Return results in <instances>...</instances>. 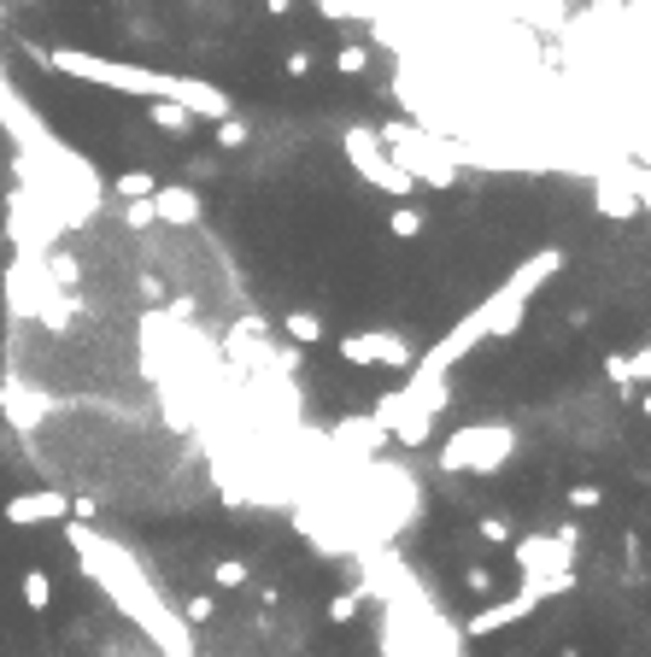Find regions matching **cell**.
Returning <instances> with one entry per match:
<instances>
[{
	"mask_svg": "<svg viewBox=\"0 0 651 657\" xmlns=\"http://www.w3.org/2000/svg\"><path fill=\"white\" fill-rule=\"evenodd\" d=\"M65 534H71L77 558H83V569H89V582L106 593L141 634H148V640L159 646V657H194V628L182 623V610H171L165 599H159V587L148 582V569L130 558V546L94 534L89 523H71Z\"/></svg>",
	"mask_w": 651,
	"mask_h": 657,
	"instance_id": "cell-1",
	"label": "cell"
},
{
	"mask_svg": "<svg viewBox=\"0 0 651 657\" xmlns=\"http://www.w3.org/2000/svg\"><path fill=\"white\" fill-rule=\"evenodd\" d=\"M558 271H563V253H558V246H540L535 259H522L517 271L494 287V294H487L481 305H470V312H464V317H458V323L429 346V353L417 358V370H429V376H446V370H452L458 358H470L487 335H517V328H522V312H528V300H535Z\"/></svg>",
	"mask_w": 651,
	"mask_h": 657,
	"instance_id": "cell-2",
	"label": "cell"
},
{
	"mask_svg": "<svg viewBox=\"0 0 651 657\" xmlns=\"http://www.w3.org/2000/svg\"><path fill=\"white\" fill-rule=\"evenodd\" d=\"M53 71L65 77H83L94 89H112V94H141V100H176L182 112L194 118H235V100L217 89V82H200V77H176V71H148V65H130V59H100V53H83V48H59V53H42Z\"/></svg>",
	"mask_w": 651,
	"mask_h": 657,
	"instance_id": "cell-3",
	"label": "cell"
},
{
	"mask_svg": "<svg viewBox=\"0 0 651 657\" xmlns=\"http://www.w3.org/2000/svg\"><path fill=\"white\" fill-rule=\"evenodd\" d=\"M511 452H517L511 423H464V428L446 435L440 469H452V476H494V469L511 464Z\"/></svg>",
	"mask_w": 651,
	"mask_h": 657,
	"instance_id": "cell-4",
	"label": "cell"
},
{
	"mask_svg": "<svg viewBox=\"0 0 651 657\" xmlns=\"http://www.w3.org/2000/svg\"><path fill=\"white\" fill-rule=\"evenodd\" d=\"M382 148H388V159H394L411 182H429V189H452V182H458V171H452V164H446V153H440V141L405 130V123H388V130H382Z\"/></svg>",
	"mask_w": 651,
	"mask_h": 657,
	"instance_id": "cell-5",
	"label": "cell"
},
{
	"mask_svg": "<svg viewBox=\"0 0 651 657\" xmlns=\"http://www.w3.org/2000/svg\"><path fill=\"white\" fill-rule=\"evenodd\" d=\"M340 148H347V164H353V171H358L364 182H370V189L394 194V200L417 189V182L405 176L394 159H388V148H382V135H376V130H364V123H353V130L340 135Z\"/></svg>",
	"mask_w": 651,
	"mask_h": 657,
	"instance_id": "cell-6",
	"label": "cell"
},
{
	"mask_svg": "<svg viewBox=\"0 0 651 657\" xmlns=\"http://www.w3.org/2000/svg\"><path fill=\"white\" fill-rule=\"evenodd\" d=\"M569 587H576V569H569V575H535V582H522V593H511V599L476 610V616H470V634H476V640H487V634L522 623L528 610H540L546 599H552V593H569Z\"/></svg>",
	"mask_w": 651,
	"mask_h": 657,
	"instance_id": "cell-7",
	"label": "cell"
},
{
	"mask_svg": "<svg viewBox=\"0 0 651 657\" xmlns=\"http://www.w3.org/2000/svg\"><path fill=\"white\" fill-rule=\"evenodd\" d=\"M517 569L522 582H535V575H569L576 569V534H528L517 540Z\"/></svg>",
	"mask_w": 651,
	"mask_h": 657,
	"instance_id": "cell-8",
	"label": "cell"
},
{
	"mask_svg": "<svg viewBox=\"0 0 651 657\" xmlns=\"http://www.w3.org/2000/svg\"><path fill=\"white\" fill-rule=\"evenodd\" d=\"M12 528H35V523H65L71 517V499L59 487H30V493H12L7 511H0Z\"/></svg>",
	"mask_w": 651,
	"mask_h": 657,
	"instance_id": "cell-9",
	"label": "cell"
},
{
	"mask_svg": "<svg viewBox=\"0 0 651 657\" xmlns=\"http://www.w3.org/2000/svg\"><path fill=\"white\" fill-rule=\"evenodd\" d=\"M340 358H347V364H388V370H399V364H411V346H405V335H394V328H364V335L340 341Z\"/></svg>",
	"mask_w": 651,
	"mask_h": 657,
	"instance_id": "cell-10",
	"label": "cell"
},
{
	"mask_svg": "<svg viewBox=\"0 0 651 657\" xmlns=\"http://www.w3.org/2000/svg\"><path fill=\"white\" fill-rule=\"evenodd\" d=\"M148 205H153L159 223H176V230H194V223H200V194L194 189H171V182H159V189L148 194Z\"/></svg>",
	"mask_w": 651,
	"mask_h": 657,
	"instance_id": "cell-11",
	"label": "cell"
},
{
	"mask_svg": "<svg viewBox=\"0 0 651 657\" xmlns=\"http://www.w3.org/2000/svg\"><path fill=\"white\" fill-rule=\"evenodd\" d=\"M335 441H340V446H353V452H370V446L388 441V428H382L376 417H347V428H340Z\"/></svg>",
	"mask_w": 651,
	"mask_h": 657,
	"instance_id": "cell-12",
	"label": "cell"
},
{
	"mask_svg": "<svg viewBox=\"0 0 651 657\" xmlns=\"http://www.w3.org/2000/svg\"><path fill=\"white\" fill-rule=\"evenodd\" d=\"M7 411H12V423H18V428H35V417H42L48 405L35 400L30 387H18V376H12V382H7Z\"/></svg>",
	"mask_w": 651,
	"mask_h": 657,
	"instance_id": "cell-13",
	"label": "cell"
},
{
	"mask_svg": "<svg viewBox=\"0 0 651 657\" xmlns=\"http://www.w3.org/2000/svg\"><path fill=\"white\" fill-rule=\"evenodd\" d=\"M604 370H610V382H645V376H651V353H645V346H640L634 358L610 353V358H604Z\"/></svg>",
	"mask_w": 651,
	"mask_h": 657,
	"instance_id": "cell-14",
	"label": "cell"
},
{
	"mask_svg": "<svg viewBox=\"0 0 651 657\" xmlns=\"http://www.w3.org/2000/svg\"><path fill=\"white\" fill-rule=\"evenodd\" d=\"M153 189H159V176H153V171H124V176L112 182V194H118V200H148Z\"/></svg>",
	"mask_w": 651,
	"mask_h": 657,
	"instance_id": "cell-15",
	"label": "cell"
},
{
	"mask_svg": "<svg viewBox=\"0 0 651 657\" xmlns=\"http://www.w3.org/2000/svg\"><path fill=\"white\" fill-rule=\"evenodd\" d=\"M153 123H159V130H171V135H182V130H194V112H182L176 100H153Z\"/></svg>",
	"mask_w": 651,
	"mask_h": 657,
	"instance_id": "cell-16",
	"label": "cell"
},
{
	"mask_svg": "<svg viewBox=\"0 0 651 657\" xmlns=\"http://www.w3.org/2000/svg\"><path fill=\"white\" fill-rule=\"evenodd\" d=\"M288 341H299V346H312V341H323V323H317V312H288Z\"/></svg>",
	"mask_w": 651,
	"mask_h": 657,
	"instance_id": "cell-17",
	"label": "cell"
},
{
	"mask_svg": "<svg viewBox=\"0 0 651 657\" xmlns=\"http://www.w3.org/2000/svg\"><path fill=\"white\" fill-rule=\"evenodd\" d=\"M599 205H604L610 218H628V212H640V194H622L617 182H604V189H599Z\"/></svg>",
	"mask_w": 651,
	"mask_h": 657,
	"instance_id": "cell-18",
	"label": "cell"
},
{
	"mask_svg": "<svg viewBox=\"0 0 651 657\" xmlns=\"http://www.w3.org/2000/svg\"><path fill=\"white\" fill-rule=\"evenodd\" d=\"M24 605H30V610H48V605H53V582H48L42 569L24 575Z\"/></svg>",
	"mask_w": 651,
	"mask_h": 657,
	"instance_id": "cell-19",
	"label": "cell"
},
{
	"mask_svg": "<svg viewBox=\"0 0 651 657\" xmlns=\"http://www.w3.org/2000/svg\"><path fill=\"white\" fill-rule=\"evenodd\" d=\"M217 141H223V148H247V123H241V118H223V123H217Z\"/></svg>",
	"mask_w": 651,
	"mask_h": 657,
	"instance_id": "cell-20",
	"label": "cell"
},
{
	"mask_svg": "<svg viewBox=\"0 0 651 657\" xmlns=\"http://www.w3.org/2000/svg\"><path fill=\"white\" fill-rule=\"evenodd\" d=\"M335 65L347 71V77H358L364 65H370V53H364V48H340V53H335Z\"/></svg>",
	"mask_w": 651,
	"mask_h": 657,
	"instance_id": "cell-21",
	"label": "cell"
},
{
	"mask_svg": "<svg viewBox=\"0 0 651 657\" xmlns=\"http://www.w3.org/2000/svg\"><path fill=\"white\" fill-rule=\"evenodd\" d=\"M358 616V593H340V599H329V623H353Z\"/></svg>",
	"mask_w": 651,
	"mask_h": 657,
	"instance_id": "cell-22",
	"label": "cell"
},
{
	"mask_svg": "<svg viewBox=\"0 0 651 657\" xmlns=\"http://www.w3.org/2000/svg\"><path fill=\"white\" fill-rule=\"evenodd\" d=\"M48 276H53V287H71L83 271H77V259H53V264H48Z\"/></svg>",
	"mask_w": 651,
	"mask_h": 657,
	"instance_id": "cell-23",
	"label": "cell"
},
{
	"mask_svg": "<svg viewBox=\"0 0 651 657\" xmlns=\"http://www.w3.org/2000/svg\"><path fill=\"white\" fill-rule=\"evenodd\" d=\"M212 575H217V587H241V582H247V564H235V558H230V564H217Z\"/></svg>",
	"mask_w": 651,
	"mask_h": 657,
	"instance_id": "cell-24",
	"label": "cell"
},
{
	"mask_svg": "<svg viewBox=\"0 0 651 657\" xmlns=\"http://www.w3.org/2000/svg\"><path fill=\"white\" fill-rule=\"evenodd\" d=\"M417 230H423V218H417V212H394V235H399V241H411Z\"/></svg>",
	"mask_w": 651,
	"mask_h": 657,
	"instance_id": "cell-25",
	"label": "cell"
},
{
	"mask_svg": "<svg viewBox=\"0 0 651 657\" xmlns=\"http://www.w3.org/2000/svg\"><path fill=\"white\" fill-rule=\"evenodd\" d=\"M569 505H576V511H593V505H599V487H581V482H576V487H569Z\"/></svg>",
	"mask_w": 651,
	"mask_h": 657,
	"instance_id": "cell-26",
	"label": "cell"
},
{
	"mask_svg": "<svg viewBox=\"0 0 651 657\" xmlns=\"http://www.w3.org/2000/svg\"><path fill=\"white\" fill-rule=\"evenodd\" d=\"M130 223H135V230H148V223H153V205H148V200H130Z\"/></svg>",
	"mask_w": 651,
	"mask_h": 657,
	"instance_id": "cell-27",
	"label": "cell"
},
{
	"mask_svg": "<svg viewBox=\"0 0 651 657\" xmlns=\"http://www.w3.org/2000/svg\"><path fill=\"white\" fill-rule=\"evenodd\" d=\"M481 540H511V528H505L499 517H481Z\"/></svg>",
	"mask_w": 651,
	"mask_h": 657,
	"instance_id": "cell-28",
	"label": "cell"
},
{
	"mask_svg": "<svg viewBox=\"0 0 651 657\" xmlns=\"http://www.w3.org/2000/svg\"><path fill=\"white\" fill-rule=\"evenodd\" d=\"M464 582H470L476 593H494V569H481V564H476L470 575H464Z\"/></svg>",
	"mask_w": 651,
	"mask_h": 657,
	"instance_id": "cell-29",
	"label": "cell"
},
{
	"mask_svg": "<svg viewBox=\"0 0 651 657\" xmlns=\"http://www.w3.org/2000/svg\"><path fill=\"white\" fill-rule=\"evenodd\" d=\"M288 71H294V77H305V71H312V53H305V48H299V53H288Z\"/></svg>",
	"mask_w": 651,
	"mask_h": 657,
	"instance_id": "cell-30",
	"label": "cell"
}]
</instances>
